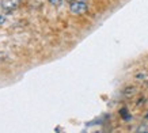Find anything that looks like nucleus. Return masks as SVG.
I'll return each mask as SVG.
<instances>
[{
	"mask_svg": "<svg viewBox=\"0 0 148 133\" xmlns=\"http://www.w3.org/2000/svg\"><path fill=\"white\" fill-rule=\"evenodd\" d=\"M69 11L73 15H82V14L87 12V4H86L84 1H80V0L72 1L71 5H69Z\"/></svg>",
	"mask_w": 148,
	"mask_h": 133,
	"instance_id": "f257e3e1",
	"label": "nucleus"
},
{
	"mask_svg": "<svg viewBox=\"0 0 148 133\" xmlns=\"http://www.w3.org/2000/svg\"><path fill=\"white\" fill-rule=\"evenodd\" d=\"M3 8L5 10V11H11V10L16 8V5H18V0H5V1H3Z\"/></svg>",
	"mask_w": 148,
	"mask_h": 133,
	"instance_id": "f03ea898",
	"label": "nucleus"
},
{
	"mask_svg": "<svg viewBox=\"0 0 148 133\" xmlns=\"http://www.w3.org/2000/svg\"><path fill=\"white\" fill-rule=\"evenodd\" d=\"M49 3L50 4H53V5H60L61 3H63V0H49Z\"/></svg>",
	"mask_w": 148,
	"mask_h": 133,
	"instance_id": "7ed1b4c3",
	"label": "nucleus"
},
{
	"mask_svg": "<svg viewBox=\"0 0 148 133\" xmlns=\"http://www.w3.org/2000/svg\"><path fill=\"white\" fill-rule=\"evenodd\" d=\"M3 22H4V16H1V15H0V25H1Z\"/></svg>",
	"mask_w": 148,
	"mask_h": 133,
	"instance_id": "20e7f679",
	"label": "nucleus"
},
{
	"mask_svg": "<svg viewBox=\"0 0 148 133\" xmlns=\"http://www.w3.org/2000/svg\"><path fill=\"white\" fill-rule=\"evenodd\" d=\"M68 1H71V3H72V1H76V0H68Z\"/></svg>",
	"mask_w": 148,
	"mask_h": 133,
	"instance_id": "39448f33",
	"label": "nucleus"
},
{
	"mask_svg": "<svg viewBox=\"0 0 148 133\" xmlns=\"http://www.w3.org/2000/svg\"><path fill=\"white\" fill-rule=\"evenodd\" d=\"M80 1H84V3H86V1H88V0H80Z\"/></svg>",
	"mask_w": 148,
	"mask_h": 133,
	"instance_id": "423d86ee",
	"label": "nucleus"
}]
</instances>
